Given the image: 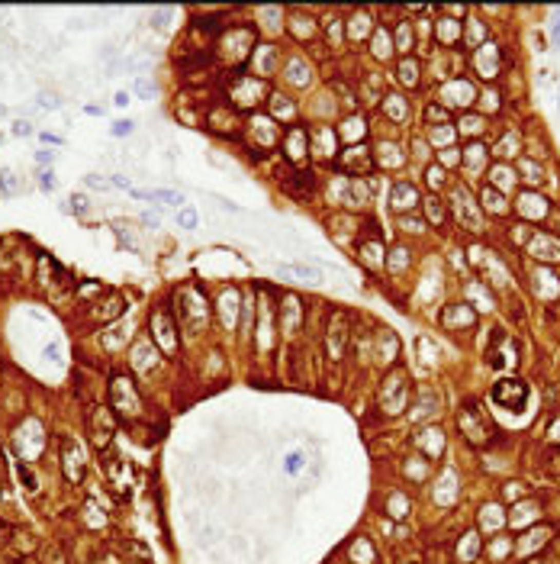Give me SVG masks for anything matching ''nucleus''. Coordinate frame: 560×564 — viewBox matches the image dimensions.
I'll return each mask as SVG.
<instances>
[{"label":"nucleus","mask_w":560,"mask_h":564,"mask_svg":"<svg viewBox=\"0 0 560 564\" xmlns=\"http://www.w3.org/2000/svg\"><path fill=\"white\" fill-rule=\"evenodd\" d=\"M142 223H145V226H158V216H152V213H142Z\"/></svg>","instance_id":"obj_24"},{"label":"nucleus","mask_w":560,"mask_h":564,"mask_svg":"<svg viewBox=\"0 0 560 564\" xmlns=\"http://www.w3.org/2000/svg\"><path fill=\"white\" fill-rule=\"evenodd\" d=\"M177 226H180V229H193V226H197V213H193V210H180L177 213Z\"/></svg>","instance_id":"obj_8"},{"label":"nucleus","mask_w":560,"mask_h":564,"mask_svg":"<svg viewBox=\"0 0 560 564\" xmlns=\"http://www.w3.org/2000/svg\"><path fill=\"white\" fill-rule=\"evenodd\" d=\"M42 142H48V145H58L62 139H58V136H48V133H42Z\"/></svg>","instance_id":"obj_26"},{"label":"nucleus","mask_w":560,"mask_h":564,"mask_svg":"<svg viewBox=\"0 0 560 564\" xmlns=\"http://www.w3.org/2000/svg\"><path fill=\"white\" fill-rule=\"evenodd\" d=\"M87 184L97 187V190H109V187H113V184H109L106 177H100V174H87Z\"/></svg>","instance_id":"obj_11"},{"label":"nucleus","mask_w":560,"mask_h":564,"mask_svg":"<svg viewBox=\"0 0 560 564\" xmlns=\"http://www.w3.org/2000/svg\"><path fill=\"white\" fill-rule=\"evenodd\" d=\"M454 29H457V26H454V20H444V26H441V39H451Z\"/></svg>","instance_id":"obj_18"},{"label":"nucleus","mask_w":560,"mask_h":564,"mask_svg":"<svg viewBox=\"0 0 560 564\" xmlns=\"http://www.w3.org/2000/svg\"><path fill=\"white\" fill-rule=\"evenodd\" d=\"M531 251H541L538 258H544V261H557L560 258V242H554V239H547V235H538L531 242Z\"/></svg>","instance_id":"obj_3"},{"label":"nucleus","mask_w":560,"mask_h":564,"mask_svg":"<svg viewBox=\"0 0 560 564\" xmlns=\"http://www.w3.org/2000/svg\"><path fill=\"white\" fill-rule=\"evenodd\" d=\"M303 461H306V454H303V451H290L287 461H284V471H287V474H296L300 467H303Z\"/></svg>","instance_id":"obj_6"},{"label":"nucleus","mask_w":560,"mask_h":564,"mask_svg":"<svg viewBox=\"0 0 560 564\" xmlns=\"http://www.w3.org/2000/svg\"><path fill=\"white\" fill-rule=\"evenodd\" d=\"M13 171H0V190H4V194H13L16 190V181H13Z\"/></svg>","instance_id":"obj_9"},{"label":"nucleus","mask_w":560,"mask_h":564,"mask_svg":"<svg viewBox=\"0 0 560 564\" xmlns=\"http://www.w3.org/2000/svg\"><path fill=\"white\" fill-rule=\"evenodd\" d=\"M416 62H403L399 65V75H403V81H409V84H416Z\"/></svg>","instance_id":"obj_10"},{"label":"nucleus","mask_w":560,"mask_h":564,"mask_svg":"<svg viewBox=\"0 0 560 564\" xmlns=\"http://www.w3.org/2000/svg\"><path fill=\"white\" fill-rule=\"evenodd\" d=\"M136 197H148V200H161V203H184V194H177V190H136Z\"/></svg>","instance_id":"obj_4"},{"label":"nucleus","mask_w":560,"mask_h":564,"mask_svg":"<svg viewBox=\"0 0 560 564\" xmlns=\"http://www.w3.org/2000/svg\"><path fill=\"white\" fill-rule=\"evenodd\" d=\"M438 203H441V200H435V197L428 200V216H432V220H438V223H441V220H444V213H441V207H438Z\"/></svg>","instance_id":"obj_15"},{"label":"nucleus","mask_w":560,"mask_h":564,"mask_svg":"<svg viewBox=\"0 0 560 564\" xmlns=\"http://www.w3.org/2000/svg\"><path fill=\"white\" fill-rule=\"evenodd\" d=\"M547 435H551V439H554V442H560V419H557V423H554V426H551V432H547Z\"/></svg>","instance_id":"obj_23"},{"label":"nucleus","mask_w":560,"mask_h":564,"mask_svg":"<svg viewBox=\"0 0 560 564\" xmlns=\"http://www.w3.org/2000/svg\"><path fill=\"white\" fill-rule=\"evenodd\" d=\"M55 184H58V181H55L52 171H42V174H39V187H42V190H55Z\"/></svg>","instance_id":"obj_12"},{"label":"nucleus","mask_w":560,"mask_h":564,"mask_svg":"<svg viewBox=\"0 0 560 564\" xmlns=\"http://www.w3.org/2000/svg\"><path fill=\"white\" fill-rule=\"evenodd\" d=\"M551 42H554V49H560V10L554 13V26H551Z\"/></svg>","instance_id":"obj_13"},{"label":"nucleus","mask_w":560,"mask_h":564,"mask_svg":"<svg viewBox=\"0 0 560 564\" xmlns=\"http://www.w3.org/2000/svg\"><path fill=\"white\" fill-rule=\"evenodd\" d=\"M113 103H116V106H126V103H129V94H126V90H123V94H116V100H113Z\"/></svg>","instance_id":"obj_25"},{"label":"nucleus","mask_w":560,"mask_h":564,"mask_svg":"<svg viewBox=\"0 0 560 564\" xmlns=\"http://www.w3.org/2000/svg\"><path fill=\"white\" fill-rule=\"evenodd\" d=\"M39 106H45V110H58V100L52 97V94H42V97H39Z\"/></svg>","instance_id":"obj_16"},{"label":"nucleus","mask_w":560,"mask_h":564,"mask_svg":"<svg viewBox=\"0 0 560 564\" xmlns=\"http://www.w3.org/2000/svg\"><path fill=\"white\" fill-rule=\"evenodd\" d=\"M13 133H16V136H29L32 126H29V123H13Z\"/></svg>","instance_id":"obj_21"},{"label":"nucleus","mask_w":560,"mask_h":564,"mask_svg":"<svg viewBox=\"0 0 560 564\" xmlns=\"http://www.w3.org/2000/svg\"><path fill=\"white\" fill-rule=\"evenodd\" d=\"M132 133V123L129 119H119V123H113V136H129Z\"/></svg>","instance_id":"obj_14"},{"label":"nucleus","mask_w":560,"mask_h":564,"mask_svg":"<svg viewBox=\"0 0 560 564\" xmlns=\"http://www.w3.org/2000/svg\"><path fill=\"white\" fill-rule=\"evenodd\" d=\"M416 203H419V194H416V187H412V184H406V181H403V184H396V187H393V207H396V210L416 207Z\"/></svg>","instance_id":"obj_2"},{"label":"nucleus","mask_w":560,"mask_h":564,"mask_svg":"<svg viewBox=\"0 0 560 564\" xmlns=\"http://www.w3.org/2000/svg\"><path fill=\"white\" fill-rule=\"evenodd\" d=\"M493 403H499L509 413H518L528 403V387L521 380H499L493 387Z\"/></svg>","instance_id":"obj_1"},{"label":"nucleus","mask_w":560,"mask_h":564,"mask_svg":"<svg viewBox=\"0 0 560 564\" xmlns=\"http://www.w3.org/2000/svg\"><path fill=\"white\" fill-rule=\"evenodd\" d=\"M71 210H74V213H87V200H84V197H71Z\"/></svg>","instance_id":"obj_17"},{"label":"nucleus","mask_w":560,"mask_h":564,"mask_svg":"<svg viewBox=\"0 0 560 564\" xmlns=\"http://www.w3.org/2000/svg\"><path fill=\"white\" fill-rule=\"evenodd\" d=\"M35 161H39V165H52L55 161V152H39V155H35Z\"/></svg>","instance_id":"obj_20"},{"label":"nucleus","mask_w":560,"mask_h":564,"mask_svg":"<svg viewBox=\"0 0 560 564\" xmlns=\"http://www.w3.org/2000/svg\"><path fill=\"white\" fill-rule=\"evenodd\" d=\"M277 271H280V274H296V278H319V271H315V268H306V265H280Z\"/></svg>","instance_id":"obj_5"},{"label":"nucleus","mask_w":560,"mask_h":564,"mask_svg":"<svg viewBox=\"0 0 560 564\" xmlns=\"http://www.w3.org/2000/svg\"><path fill=\"white\" fill-rule=\"evenodd\" d=\"M136 90H139V94H142V97H148V94H152V90H155V87H152V84H148V81H145V78H142V81H139V84H136Z\"/></svg>","instance_id":"obj_19"},{"label":"nucleus","mask_w":560,"mask_h":564,"mask_svg":"<svg viewBox=\"0 0 560 564\" xmlns=\"http://www.w3.org/2000/svg\"><path fill=\"white\" fill-rule=\"evenodd\" d=\"M428 181L432 184H441V168H428Z\"/></svg>","instance_id":"obj_22"},{"label":"nucleus","mask_w":560,"mask_h":564,"mask_svg":"<svg viewBox=\"0 0 560 564\" xmlns=\"http://www.w3.org/2000/svg\"><path fill=\"white\" fill-rule=\"evenodd\" d=\"M374 52L380 55V58H389V39H386V32H377V39H374Z\"/></svg>","instance_id":"obj_7"}]
</instances>
